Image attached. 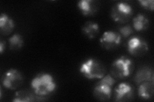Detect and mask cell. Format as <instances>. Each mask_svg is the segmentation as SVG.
Instances as JSON below:
<instances>
[{"label":"cell","mask_w":154,"mask_h":102,"mask_svg":"<svg viewBox=\"0 0 154 102\" xmlns=\"http://www.w3.org/2000/svg\"><path fill=\"white\" fill-rule=\"evenodd\" d=\"M23 82L22 74L17 70L10 69L4 74L2 79L3 85L8 89L19 88Z\"/></svg>","instance_id":"6"},{"label":"cell","mask_w":154,"mask_h":102,"mask_svg":"<svg viewBox=\"0 0 154 102\" xmlns=\"http://www.w3.org/2000/svg\"><path fill=\"white\" fill-rule=\"evenodd\" d=\"M15 24L12 18L7 14L2 13L0 16V30L3 35H8L14 30Z\"/></svg>","instance_id":"12"},{"label":"cell","mask_w":154,"mask_h":102,"mask_svg":"<svg viewBox=\"0 0 154 102\" xmlns=\"http://www.w3.org/2000/svg\"><path fill=\"white\" fill-rule=\"evenodd\" d=\"M133 70L132 61L126 56H121L114 61L110 71L116 78L123 79L131 75Z\"/></svg>","instance_id":"4"},{"label":"cell","mask_w":154,"mask_h":102,"mask_svg":"<svg viewBox=\"0 0 154 102\" xmlns=\"http://www.w3.org/2000/svg\"><path fill=\"white\" fill-rule=\"evenodd\" d=\"M133 97V87L127 82L120 83L115 89V100L116 101H131Z\"/></svg>","instance_id":"9"},{"label":"cell","mask_w":154,"mask_h":102,"mask_svg":"<svg viewBox=\"0 0 154 102\" xmlns=\"http://www.w3.org/2000/svg\"><path fill=\"white\" fill-rule=\"evenodd\" d=\"M115 82L116 80L110 75L104 76L94 87L93 94L95 98L100 101L109 100L111 97Z\"/></svg>","instance_id":"3"},{"label":"cell","mask_w":154,"mask_h":102,"mask_svg":"<svg viewBox=\"0 0 154 102\" xmlns=\"http://www.w3.org/2000/svg\"><path fill=\"white\" fill-rule=\"evenodd\" d=\"M5 48V43L3 40H2L1 42H0V53H1V54L3 53Z\"/></svg>","instance_id":"20"},{"label":"cell","mask_w":154,"mask_h":102,"mask_svg":"<svg viewBox=\"0 0 154 102\" xmlns=\"http://www.w3.org/2000/svg\"><path fill=\"white\" fill-rule=\"evenodd\" d=\"M121 42V35L119 33L112 31H105L100 38L101 45L107 50H111L118 47Z\"/></svg>","instance_id":"8"},{"label":"cell","mask_w":154,"mask_h":102,"mask_svg":"<svg viewBox=\"0 0 154 102\" xmlns=\"http://www.w3.org/2000/svg\"><path fill=\"white\" fill-rule=\"evenodd\" d=\"M133 13L132 7L126 2H119L112 7L110 16L113 20L118 23L127 22Z\"/></svg>","instance_id":"5"},{"label":"cell","mask_w":154,"mask_h":102,"mask_svg":"<svg viewBox=\"0 0 154 102\" xmlns=\"http://www.w3.org/2000/svg\"><path fill=\"white\" fill-rule=\"evenodd\" d=\"M138 2L144 9L150 10L151 11L153 10L154 1L153 0H139Z\"/></svg>","instance_id":"19"},{"label":"cell","mask_w":154,"mask_h":102,"mask_svg":"<svg viewBox=\"0 0 154 102\" xmlns=\"http://www.w3.org/2000/svg\"><path fill=\"white\" fill-rule=\"evenodd\" d=\"M10 48L11 50H18L22 48L24 44L23 36L19 34H15L8 39Z\"/></svg>","instance_id":"17"},{"label":"cell","mask_w":154,"mask_h":102,"mask_svg":"<svg viewBox=\"0 0 154 102\" xmlns=\"http://www.w3.org/2000/svg\"><path fill=\"white\" fill-rule=\"evenodd\" d=\"M40 97L35 96L27 90H21L16 92L12 101L14 102H30L43 100L42 98H40Z\"/></svg>","instance_id":"13"},{"label":"cell","mask_w":154,"mask_h":102,"mask_svg":"<svg viewBox=\"0 0 154 102\" xmlns=\"http://www.w3.org/2000/svg\"><path fill=\"white\" fill-rule=\"evenodd\" d=\"M119 35L124 38H127L131 36L133 33V29L130 25H126L119 28Z\"/></svg>","instance_id":"18"},{"label":"cell","mask_w":154,"mask_h":102,"mask_svg":"<svg viewBox=\"0 0 154 102\" xmlns=\"http://www.w3.org/2000/svg\"><path fill=\"white\" fill-rule=\"evenodd\" d=\"M31 87L33 92L39 96L49 95L55 91L57 84L51 74L41 73L38 74L31 81Z\"/></svg>","instance_id":"1"},{"label":"cell","mask_w":154,"mask_h":102,"mask_svg":"<svg viewBox=\"0 0 154 102\" xmlns=\"http://www.w3.org/2000/svg\"><path fill=\"white\" fill-rule=\"evenodd\" d=\"M99 31V24L94 22H87L82 28V32L85 36H87L89 38V39H92V38H95L98 35Z\"/></svg>","instance_id":"15"},{"label":"cell","mask_w":154,"mask_h":102,"mask_svg":"<svg viewBox=\"0 0 154 102\" xmlns=\"http://www.w3.org/2000/svg\"><path fill=\"white\" fill-rule=\"evenodd\" d=\"M154 93L153 82L146 81L140 84L138 88V95L143 100H150Z\"/></svg>","instance_id":"11"},{"label":"cell","mask_w":154,"mask_h":102,"mask_svg":"<svg viewBox=\"0 0 154 102\" xmlns=\"http://www.w3.org/2000/svg\"><path fill=\"white\" fill-rule=\"evenodd\" d=\"M149 24L148 18L142 13H139L133 19L134 28L137 31L145 30Z\"/></svg>","instance_id":"16"},{"label":"cell","mask_w":154,"mask_h":102,"mask_svg":"<svg viewBox=\"0 0 154 102\" xmlns=\"http://www.w3.org/2000/svg\"><path fill=\"white\" fill-rule=\"evenodd\" d=\"M127 49L131 55L139 57L146 54L148 50V46L147 43L143 38L133 36L130 38L127 43Z\"/></svg>","instance_id":"7"},{"label":"cell","mask_w":154,"mask_h":102,"mask_svg":"<svg viewBox=\"0 0 154 102\" xmlns=\"http://www.w3.org/2000/svg\"><path fill=\"white\" fill-rule=\"evenodd\" d=\"M77 7L84 16H91L98 12L99 4L94 0H80L77 3Z\"/></svg>","instance_id":"10"},{"label":"cell","mask_w":154,"mask_h":102,"mask_svg":"<svg viewBox=\"0 0 154 102\" xmlns=\"http://www.w3.org/2000/svg\"><path fill=\"white\" fill-rule=\"evenodd\" d=\"M135 81L137 84L143 82H153V71L150 68L144 66L139 69L135 77Z\"/></svg>","instance_id":"14"},{"label":"cell","mask_w":154,"mask_h":102,"mask_svg":"<svg viewBox=\"0 0 154 102\" xmlns=\"http://www.w3.org/2000/svg\"><path fill=\"white\" fill-rule=\"evenodd\" d=\"M80 72L88 79H101L105 76L106 69L102 63L94 58H89L82 63Z\"/></svg>","instance_id":"2"}]
</instances>
